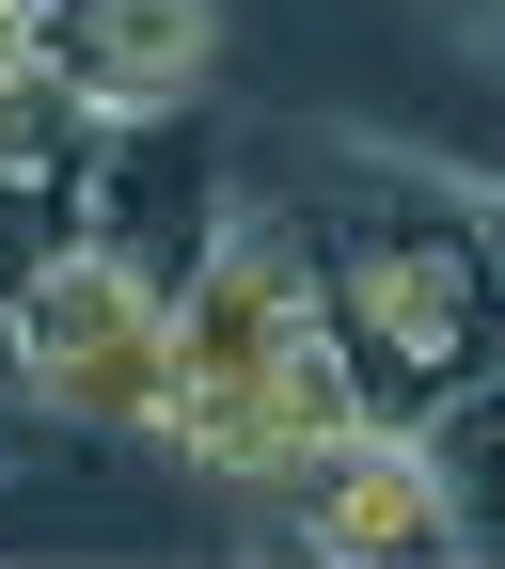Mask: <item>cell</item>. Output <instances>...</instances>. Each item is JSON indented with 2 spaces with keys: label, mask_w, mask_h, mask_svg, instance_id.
Returning a JSON list of instances; mask_svg holds the SVG:
<instances>
[{
  "label": "cell",
  "mask_w": 505,
  "mask_h": 569,
  "mask_svg": "<svg viewBox=\"0 0 505 569\" xmlns=\"http://www.w3.org/2000/svg\"><path fill=\"white\" fill-rule=\"evenodd\" d=\"M347 427H380L364 380L332 348V284H316V222L301 206H222L205 253L174 269V411L159 443L205 475V490H269L332 459Z\"/></svg>",
  "instance_id": "cell-1"
},
{
  "label": "cell",
  "mask_w": 505,
  "mask_h": 569,
  "mask_svg": "<svg viewBox=\"0 0 505 569\" xmlns=\"http://www.w3.org/2000/svg\"><path fill=\"white\" fill-rule=\"evenodd\" d=\"M316 284H332V348L364 380L380 427H426L505 365V238L489 206L426 190V174H347L316 206Z\"/></svg>",
  "instance_id": "cell-2"
},
{
  "label": "cell",
  "mask_w": 505,
  "mask_h": 569,
  "mask_svg": "<svg viewBox=\"0 0 505 569\" xmlns=\"http://www.w3.org/2000/svg\"><path fill=\"white\" fill-rule=\"evenodd\" d=\"M0 380L48 427H80V443H159V411H174V269L63 222L0 284Z\"/></svg>",
  "instance_id": "cell-3"
},
{
  "label": "cell",
  "mask_w": 505,
  "mask_h": 569,
  "mask_svg": "<svg viewBox=\"0 0 505 569\" xmlns=\"http://www.w3.org/2000/svg\"><path fill=\"white\" fill-rule=\"evenodd\" d=\"M269 522L332 553V569H443L458 553V507H443V459H426V427H347L332 459H301L269 490Z\"/></svg>",
  "instance_id": "cell-4"
},
{
  "label": "cell",
  "mask_w": 505,
  "mask_h": 569,
  "mask_svg": "<svg viewBox=\"0 0 505 569\" xmlns=\"http://www.w3.org/2000/svg\"><path fill=\"white\" fill-rule=\"evenodd\" d=\"M32 48L80 80L95 127H142V111H190L205 63H222V0H48Z\"/></svg>",
  "instance_id": "cell-5"
},
{
  "label": "cell",
  "mask_w": 505,
  "mask_h": 569,
  "mask_svg": "<svg viewBox=\"0 0 505 569\" xmlns=\"http://www.w3.org/2000/svg\"><path fill=\"white\" fill-rule=\"evenodd\" d=\"M426 459H443V507H458V553H505V365L474 396L426 411Z\"/></svg>",
  "instance_id": "cell-6"
},
{
  "label": "cell",
  "mask_w": 505,
  "mask_h": 569,
  "mask_svg": "<svg viewBox=\"0 0 505 569\" xmlns=\"http://www.w3.org/2000/svg\"><path fill=\"white\" fill-rule=\"evenodd\" d=\"M489 238H505V190H489Z\"/></svg>",
  "instance_id": "cell-7"
}]
</instances>
